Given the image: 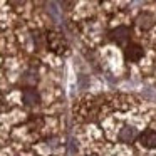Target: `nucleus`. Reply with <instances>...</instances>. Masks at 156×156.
<instances>
[{"mask_svg":"<svg viewBox=\"0 0 156 156\" xmlns=\"http://www.w3.org/2000/svg\"><path fill=\"white\" fill-rule=\"evenodd\" d=\"M136 139H138L139 146H143L146 149L156 148V131L154 129H144L143 133H139Z\"/></svg>","mask_w":156,"mask_h":156,"instance_id":"obj_1","label":"nucleus"},{"mask_svg":"<svg viewBox=\"0 0 156 156\" xmlns=\"http://www.w3.org/2000/svg\"><path fill=\"white\" fill-rule=\"evenodd\" d=\"M111 41L116 42L118 45H124L126 47V45L129 44V29L122 27V25L112 29L111 30Z\"/></svg>","mask_w":156,"mask_h":156,"instance_id":"obj_2","label":"nucleus"},{"mask_svg":"<svg viewBox=\"0 0 156 156\" xmlns=\"http://www.w3.org/2000/svg\"><path fill=\"white\" fill-rule=\"evenodd\" d=\"M124 57L128 59V61H131V62L141 61L143 47H141V45H138V44H131V42H129V44L124 47Z\"/></svg>","mask_w":156,"mask_h":156,"instance_id":"obj_3","label":"nucleus"},{"mask_svg":"<svg viewBox=\"0 0 156 156\" xmlns=\"http://www.w3.org/2000/svg\"><path fill=\"white\" fill-rule=\"evenodd\" d=\"M47 44L54 52H62L66 49V41L62 39V35H59V34H49L47 35Z\"/></svg>","mask_w":156,"mask_h":156,"instance_id":"obj_4","label":"nucleus"},{"mask_svg":"<svg viewBox=\"0 0 156 156\" xmlns=\"http://www.w3.org/2000/svg\"><path fill=\"white\" fill-rule=\"evenodd\" d=\"M22 99H24V102L27 106H35V104H39V102H41V96H39L37 91H35V89H32V87L25 89Z\"/></svg>","mask_w":156,"mask_h":156,"instance_id":"obj_5","label":"nucleus"},{"mask_svg":"<svg viewBox=\"0 0 156 156\" xmlns=\"http://www.w3.org/2000/svg\"><path fill=\"white\" fill-rule=\"evenodd\" d=\"M139 133L136 131L134 128H129V126H126V128L121 129V133H119V139L124 143H133L136 141V138H138Z\"/></svg>","mask_w":156,"mask_h":156,"instance_id":"obj_6","label":"nucleus"},{"mask_svg":"<svg viewBox=\"0 0 156 156\" xmlns=\"http://www.w3.org/2000/svg\"><path fill=\"white\" fill-rule=\"evenodd\" d=\"M138 25L143 30H148V29H151L153 25H154V17H153L149 12H143L138 19Z\"/></svg>","mask_w":156,"mask_h":156,"instance_id":"obj_7","label":"nucleus"}]
</instances>
